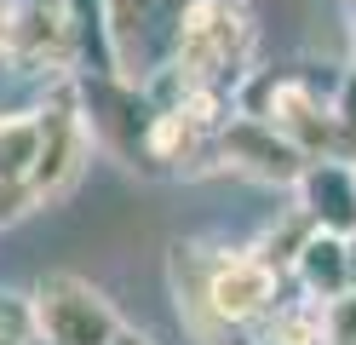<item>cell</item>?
Returning <instances> with one entry per match:
<instances>
[{
    "label": "cell",
    "mask_w": 356,
    "mask_h": 345,
    "mask_svg": "<svg viewBox=\"0 0 356 345\" xmlns=\"http://www.w3.org/2000/svg\"><path fill=\"white\" fill-rule=\"evenodd\" d=\"M213 155L225 161L230 173H241V178H259V184H293L299 178V167H305V150L293 144V138H282L264 115H253V109H230L225 115V127L213 132Z\"/></svg>",
    "instance_id": "277c9868"
},
{
    "label": "cell",
    "mask_w": 356,
    "mask_h": 345,
    "mask_svg": "<svg viewBox=\"0 0 356 345\" xmlns=\"http://www.w3.org/2000/svg\"><path fill=\"white\" fill-rule=\"evenodd\" d=\"M0 345H17V339H12V334H0Z\"/></svg>",
    "instance_id": "ffe728a7"
},
{
    "label": "cell",
    "mask_w": 356,
    "mask_h": 345,
    "mask_svg": "<svg viewBox=\"0 0 356 345\" xmlns=\"http://www.w3.org/2000/svg\"><path fill=\"white\" fill-rule=\"evenodd\" d=\"M322 345H356V288L322 299Z\"/></svg>",
    "instance_id": "4fadbf2b"
},
{
    "label": "cell",
    "mask_w": 356,
    "mask_h": 345,
    "mask_svg": "<svg viewBox=\"0 0 356 345\" xmlns=\"http://www.w3.org/2000/svg\"><path fill=\"white\" fill-rule=\"evenodd\" d=\"M29 322H35V334L52 339V345H104L121 328V311L109 305L92 282H81L70 270H52V276H40L35 293H29Z\"/></svg>",
    "instance_id": "7a4b0ae2"
},
{
    "label": "cell",
    "mask_w": 356,
    "mask_h": 345,
    "mask_svg": "<svg viewBox=\"0 0 356 345\" xmlns=\"http://www.w3.org/2000/svg\"><path fill=\"white\" fill-rule=\"evenodd\" d=\"M287 190H293V207L310 224L339 230V236L356 230V178L345 167V155H310Z\"/></svg>",
    "instance_id": "ba28073f"
},
{
    "label": "cell",
    "mask_w": 356,
    "mask_h": 345,
    "mask_svg": "<svg viewBox=\"0 0 356 345\" xmlns=\"http://www.w3.org/2000/svg\"><path fill=\"white\" fill-rule=\"evenodd\" d=\"M305 236H310V219L299 213V207H287L282 224H270V230H264V236L253 242V253H259V259L270 265V270H282V276H287V259L299 253V242H305Z\"/></svg>",
    "instance_id": "7c38bea8"
},
{
    "label": "cell",
    "mask_w": 356,
    "mask_h": 345,
    "mask_svg": "<svg viewBox=\"0 0 356 345\" xmlns=\"http://www.w3.org/2000/svg\"><path fill=\"white\" fill-rule=\"evenodd\" d=\"M6 63H17L24 75L35 69H75V29L63 0H12V52Z\"/></svg>",
    "instance_id": "52a82bcc"
},
{
    "label": "cell",
    "mask_w": 356,
    "mask_h": 345,
    "mask_svg": "<svg viewBox=\"0 0 356 345\" xmlns=\"http://www.w3.org/2000/svg\"><path fill=\"white\" fill-rule=\"evenodd\" d=\"M345 167H350V178H356V144H350V150H345Z\"/></svg>",
    "instance_id": "ac0fdd59"
},
{
    "label": "cell",
    "mask_w": 356,
    "mask_h": 345,
    "mask_svg": "<svg viewBox=\"0 0 356 345\" xmlns=\"http://www.w3.org/2000/svg\"><path fill=\"white\" fill-rule=\"evenodd\" d=\"M35 144H40L35 109H29V115H0V184H24V178H29Z\"/></svg>",
    "instance_id": "8fae6325"
},
{
    "label": "cell",
    "mask_w": 356,
    "mask_h": 345,
    "mask_svg": "<svg viewBox=\"0 0 356 345\" xmlns=\"http://www.w3.org/2000/svg\"><path fill=\"white\" fill-rule=\"evenodd\" d=\"M253 339L259 345H322V299H310V293L287 299L282 293L276 305L253 322Z\"/></svg>",
    "instance_id": "30bf717a"
},
{
    "label": "cell",
    "mask_w": 356,
    "mask_h": 345,
    "mask_svg": "<svg viewBox=\"0 0 356 345\" xmlns=\"http://www.w3.org/2000/svg\"><path fill=\"white\" fill-rule=\"evenodd\" d=\"M282 282L287 276L270 270L253 247H218V253H207V299H213V311L225 322H236V328H253V322L282 299Z\"/></svg>",
    "instance_id": "8992f818"
},
{
    "label": "cell",
    "mask_w": 356,
    "mask_h": 345,
    "mask_svg": "<svg viewBox=\"0 0 356 345\" xmlns=\"http://www.w3.org/2000/svg\"><path fill=\"white\" fill-rule=\"evenodd\" d=\"M104 345H155V339H149L144 328H127V322H121V328H115V334H109Z\"/></svg>",
    "instance_id": "9a60e30c"
},
{
    "label": "cell",
    "mask_w": 356,
    "mask_h": 345,
    "mask_svg": "<svg viewBox=\"0 0 356 345\" xmlns=\"http://www.w3.org/2000/svg\"><path fill=\"white\" fill-rule=\"evenodd\" d=\"M17 345H52V339H40V334H29V339H17Z\"/></svg>",
    "instance_id": "d6986e66"
},
{
    "label": "cell",
    "mask_w": 356,
    "mask_h": 345,
    "mask_svg": "<svg viewBox=\"0 0 356 345\" xmlns=\"http://www.w3.org/2000/svg\"><path fill=\"white\" fill-rule=\"evenodd\" d=\"M345 270H350V288H356V230H345Z\"/></svg>",
    "instance_id": "e0dca14e"
},
{
    "label": "cell",
    "mask_w": 356,
    "mask_h": 345,
    "mask_svg": "<svg viewBox=\"0 0 356 345\" xmlns=\"http://www.w3.org/2000/svg\"><path fill=\"white\" fill-rule=\"evenodd\" d=\"M287 276H293L299 293H310V299L345 293V288H350V270H345V236H339V230L310 224V236L299 242L293 259H287Z\"/></svg>",
    "instance_id": "9c48e42d"
},
{
    "label": "cell",
    "mask_w": 356,
    "mask_h": 345,
    "mask_svg": "<svg viewBox=\"0 0 356 345\" xmlns=\"http://www.w3.org/2000/svg\"><path fill=\"white\" fill-rule=\"evenodd\" d=\"M253 63V12L241 0H184L172 23V69L190 81L241 86Z\"/></svg>",
    "instance_id": "6da1fadb"
},
{
    "label": "cell",
    "mask_w": 356,
    "mask_h": 345,
    "mask_svg": "<svg viewBox=\"0 0 356 345\" xmlns=\"http://www.w3.org/2000/svg\"><path fill=\"white\" fill-rule=\"evenodd\" d=\"M253 115H264L282 138H293L305 155H345V132H339V115H333V98H322L316 86L305 81H276V75H259L248 98Z\"/></svg>",
    "instance_id": "3957f363"
},
{
    "label": "cell",
    "mask_w": 356,
    "mask_h": 345,
    "mask_svg": "<svg viewBox=\"0 0 356 345\" xmlns=\"http://www.w3.org/2000/svg\"><path fill=\"white\" fill-rule=\"evenodd\" d=\"M333 115H339L345 144H356V58L345 63V81H339V98H333Z\"/></svg>",
    "instance_id": "5bb4252c"
},
{
    "label": "cell",
    "mask_w": 356,
    "mask_h": 345,
    "mask_svg": "<svg viewBox=\"0 0 356 345\" xmlns=\"http://www.w3.org/2000/svg\"><path fill=\"white\" fill-rule=\"evenodd\" d=\"M12 52V0H0V58Z\"/></svg>",
    "instance_id": "2e32d148"
},
{
    "label": "cell",
    "mask_w": 356,
    "mask_h": 345,
    "mask_svg": "<svg viewBox=\"0 0 356 345\" xmlns=\"http://www.w3.org/2000/svg\"><path fill=\"white\" fill-rule=\"evenodd\" d=\"M167 293L178 311V328H184L190 345H259L253 328H236L213 311L207 299V247L202 242H178L167 253Z\"/></svg>",
    "instance_id": "5b68a950"
}]
</instances>
